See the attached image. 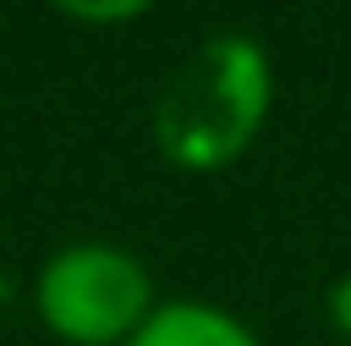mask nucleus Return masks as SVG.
<instances>
[{"instance_id": "obj_4", "label": "nucleus", "mask_w": 351, "mask_h": 346, "mask_svg": "<svg viewBox=\"0 0 351 346\" xmlns=\"http://www.w3.org/2000/svg\"><path fill=\"white\" fill-rule=\"evenodd\" d=\"M69 18H86V23H115V18H144V6H69Z\"/></svg>"}, {"instance_id": "obj_1", "label": "nucleus", "mask_w": 351, "mask_h": 346, "mask_svg": "<svg viewBox=\"0 0 351 346\" xmlns=\"http://www.w3.org/2000/svg\"><path fill=\"white\" fill-rule=\"evenodd\" d=\"M276 104V64L247 29H219L167 76L150 139L173 168L219 173L242 162Z\"/></svg>"}, {"instance_id": "obj_2", "label": "nucleus", "mask_w": 351, "mask_h": 346, "mask_svg": "<svg viewBox=\"0 0 351 346\" xmlns=\"http://www.w3.org/2000/svg\"><path fill=\"white\" fill-rule=\"evenodd\" d=\"M150 312L156 277L121 242H64L35 271V317L64 346H127Z\"/></svg>"}, {"instance_id": "obj_5", "label": "nucleus", "mask_w": 351, "mask_h": 346, "mask_svg": "<svg viewBox=\"0 0 351 346\" xmlns=\"http://www.w3.org/2000/svg\"><path fill=\"white\" fill-rule=\"evenodd\" d=\"M328 312H334V323H340L346 335H351V277H340V283H334V295H328Z\"/></svg>"}, {"instance_id": "obj_3", "label": "nucleus", "mask_w": 351, "mask_h": 346, "mask_svg": "<svg viewBox=\"0 0 351 346\" xmlns=\"http://www.w3.org/2000/svg\"><path fill=\"white\" fill-rule=\"evenodd\" d=\"M127 346H265L237 312L213 300H156Z\"/></svg>"}]
</instances>
